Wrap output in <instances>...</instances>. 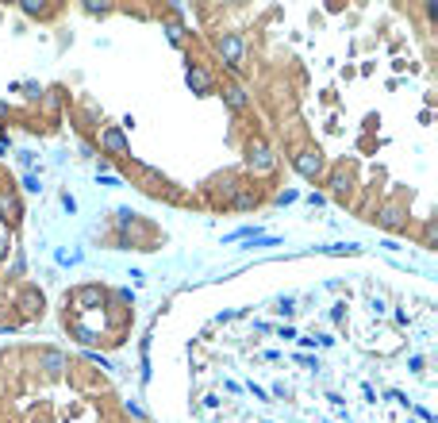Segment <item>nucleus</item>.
I'll return each instance as SVG.
<instances>
[{
    "instance_id": "0eeeda50",
    "label": "nucleus",
    "mask_w": 438,
    "mask_h": 423,
    "mask_svg": "<svg viewBox=\"0 0 438 423\" xmlns=\"http://www.w3.org/2000/svg\"><path fill=\"white\" fill-rule=\"evenodd\" d=\"M35 362H39V370L46 373V378H62V370H65V354L54 350V346H43Z\"/></svg>"
},
{
    "instance_id": "423d86ee",
    "label": "nucleus",
    "mask_w": 438,
    "mask_h": 423,
    "mask_svg": "<svg viewBox=\"0 0 438 423\" xmlns=\"http://www.w3.org/2000/svg\"><path fill=\"white\" fill-rule=\"evenodd\" d=\"M185 81H188V89L196 92V97H212L215 92V77H212V70H204V65H188V73H185Z\"/></svg>"
},
{
    "instance_id": "7ed1b4c3",
    "label": "nucleus",
    "mask_w": 438,
    "mask_h": 423,
    "mask_svg": "<svg viewBox=\"0 0 438 423\" xmlns=\"http://www.w3.org/2000/svg\"><path fill=\"white\" fill-rule=\"evenodd\" d=\"M292 166H297V173H300V177H308V181H319L323 169H327V162H323V154H319L316 146L297 150V154H292Z\"/></svg>"
},
{
    "instance_id": "f8f14e48",
    "label": "nucleus",
    "mask_w": 438,
    "mask_h": 423,
    "mask_svg": "<svg viewBox=\"0 0 438 423\" xmlns=\"http://www.w3.org/2000/svg\"><path fill=\"white\" fill-rule=\"evenodd\" d=\"M20 304H23V316H39L43 312V293H39V289H31V285H23Z\"/></svg>"
},
{
    "instance_id": "39448f33",
    "label": "nucleus",
    "mask_w": 438,
    "mask_h": 423,
    "mask_svg": "<svg viewBox=\"0 0 438 423\" xmlns=\"http://www.w3.org/2000/svg\"><path fill=\"white\" fill-rule=\"evenodd\" d=\"M104 300H108V293H104L100 285H81V289H73L70 296H65V304H73L78 312H92V308H100Z\"/></svg>"
},
{
    "instance_id": "dca6fc26",
    "label": "nucleus",
    "mask_w": 438,
    "mask_h": 423,
    "mask_svg": "<svg viewBox=\"0 0 438 423\" xmlns=\"http://www.w3.org/2000/svg\"><path fill=\"white\" fill-rule=\"evenodd\" d=\"M23 193H43V185H39V177H35V173L23 177Z\"/></svg>"
},
{
    "instance_id": "20e7f679",
    "label": "nucleus",
    "mask_w": 438,
    "mask_h": 423,
    "mask_svg": "<svg viewBox=\"0 0 438 423\" xmlns=\"http://www.w3.org/2000/svg\"><path fill=\"white\" fill-rule=\"evenodd\" d=\"M100 150L108 158H127L131 154V143H127V131H123L119 124H108L100 127Z\"/></svg>"
},
{
    "instance_id": "1a4fd4ad",
    "label": "nucleus",
    "mask_w": 438,
    "mask_h": 423,
    "mask_svg": "<svg viewBox=\"0 0 438 423\" xmlns=\"http://www.w3.org/2000/svg\"><path fill=\"white\" fill-rule=\"evenodd\" d=\"M219 97H223V105L231 108V112H246V108H250V92H246L239 81L223 85V92H219Z\"/></svg>"
},
{
    "instance_id": "9d476101",
    "label": "nucleus",
    "mask_w": 438,
    "mask_h": 423,
    "mask_svg": "<svg viewBox=\"0 0 438 423\" xmlns=\"http://www.w3.org/2000/svg\"><path fill=\"white\" fill-rule=\"evenodd\" d=\"M377 223H380V227H388V231H404L407 227V215H404L400 204H385V208L377 212Z\"/></svg>"
},
{
    "instance_id": "a211bd4d",
    "label": "nucleus",
    "mask_w": 438,
    "mask_h": 423,
    "mask_svg": "<svg viewBox=\"0 0 438 423\" xmlns=\"http://www.w3.org/2000/svg\"><path fill=\"white\" fill-rule=\"evenodd\" d=\"M273 200H277V204H292V200H297V189H281Z\"/></svg>"
},
{
    "instance_id": "f3484780",
    "label": "nucleus",
    "mask_w": 438,
    "mask_h": 423,
    "mask_svg": "<svg viewBox=\"0 0 438 423\" xmlns=\"http://www.w3.org/2000/svg\"><path fill=\"white\" fill-rule=\"evenodd\" d=\"M85 12H92V16H108V12H112V4H92V0H89V4H85Z\"/></svg>"
},
{
    "instance_id": "2eb2a0df",
    "label": "nucleus",
    "mask_w": 438,
    "mask_h": 423,
    "mask_svg": "<svg viewBox=\"0 0 438 423\" xmlns=\"http://www.w3.org/2000/svg\"><path fill=\"white\" fill-rule=\"evenodd\" d=\"M166 35H169V43L181 46V39H185V27H181V23H166Z\"/></svg>"
},
{
    "instance_id": "6ab92c4d",
    "label": "nucleus",
    "mask_w": 438,
    "mask_h": 423,
    "mask_svg": "<svg viewBox=\"0 0 438 423\" xmlns=\"http://www.w3.org/2000/svg\"><path fill=\"white\" fill-rule=\"evenodd\" d=\"M23 89H27V92H23V97H31V100H39V97H43V89H39V85H35V81H27V85H23Z\"/></svg>"
},
{
    "instance_id": "6e6552de",
    "label": "nucleus",
    "mask_w": 438,
    "mask_h": 423,
    "mask_svg": "<svg viewBox=\"0 0 438 423\" xmlns=\"http://www.w3.org/2000/svg\"><path fill=\"white\" fill-rule=\"evenodd\" d=\"M262 204V193L254 189V185H239L235 189V196L227 200V208H235V212H250V208H258Z\"/></svg>"
},
{
    "instance_id": "f03ea898",
    "label": "nucleus",
    "mask_w": 438,
    "mask_h": 423,
    "mask_svg": "<svg viewBox=\"0 0 438 423\" xmlns=\"http://www.w3.org/2000/svg\"><path fill=\"white\" fill-rule=\"evenodd\" d=\"M246 169H250L254 177H265L277 169V154H273V146L265 143V139H250V143H246Z\"/></svg>"
},
{
    "instance_id": "ddd939ff",
    "label": "nucleus",
    "mask_w": 438,
    "mask_h": 423,
    "mask_svg": "<svg viewBox=\"0 0 438 423\" xmlns=\"http://www.w3.org/2000/svg\"><path fill=\"white\" fill-rule=\"evenodd\" d=\"M23 12H27V16H54V8L35 4V0H23Z\"/></svg>"
},
{
    "instance_id": "9b49d317",
    "label": "nucleus",
    "mask_w": 438,
    "mask_h": 423,
    "mask_svg": "<svg viewBox=\"0 0 438 423\" xmlns=\"http://www.w3.org/2000/svg\"><path fill=\"white\" fill-rule=\"evenodd\" d=\"M20 215H23L20 200H16L12 193H0V220H4L8 227H16V223H20Z\"/></svg>"
},
{
    "instance_id": "aec40b11",
    "label": "nucleus",
    "mask_w": 438,
    "mask_h": 423,
    "mask_svg": "<svg viewBox=\"0 0 438 423\" xmlns=\"http://www.w3.org/2000/svg\"><path fill=\"white\" fill-rule=\"evenodd\" d=\"M4 150H8V139H0V154H4Z\"/></svg>"
},
{
    "instance_id": "4468645a",
    "label": "nucleus",
    "mask_w": 438,
    "mask_h": 423,
    "mask_svg": "<svg viewBox=\"0 0 438 423\" xmlns=\"http://www.w3.org/2000/svg\"><path fill=\"white\" fill-rule=\"evenodd\" d=\"M331 189H335L338 196H346V189H350V177H346V173H342V169H338V173H335V177H331Z\"/></svg>"
},
{
    "instance_id": "f257e3e1",
    "label": "nucleus",
    "mask_w": 438,
    "mask_h": 423,
    "mask_svg": "<svg viewBox=\"0 0 438 423\" xmlns=\"http://www.w3.org/2000/svg\"><path fill=\"white\" fill-rule=\"evenodd\" d=\"M215 54L223 58L227 70L246 73V58H250V43H246L242 31H219L215 35Z\"/></svg>"
}]
</instances>
